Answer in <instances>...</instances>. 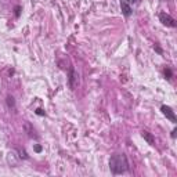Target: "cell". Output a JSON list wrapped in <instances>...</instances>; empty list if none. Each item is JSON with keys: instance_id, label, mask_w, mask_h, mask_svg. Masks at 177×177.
Segmentation results:
<instances>
[{"instance_id": "obj_1", "label": "cell", "mask_w": 177, "mask_h": 177, "mask_svg": "<svg viewBox=\"0 0 177 177\" xmlns=\"http://www.w3.org/2000/svg\"><path fill=\"white\" fill-rule=\"evenodd\" d=\"M109 170L112 174H123L130 170L129 160L124 154H113L109 158Z\"/></svg>"}, {"instance_id": "obj_2", "label": "cell", "mask_w": 177, "mask_h": 177, "mask_svg": "<svg viewBox=\"0 0 177 177\" xmlns=\"http://www.w3.org/2000/svg\"><path fill=\"white\" fill-rule=\"evenodd\" d=\"M158 17H159V21L162 22L165 26H169V28H176V26H177L176 19H174L173 17L170 15V14L165 13V11H160Z\"/></svg>"}, {"instance_id": "obj_3", "label": "cell", "mask_w": 177, "mask_h": 177, "mask_svg": "<svg viewBox=\"0 0 177 177\" xmlns=\"http://www.w3.org/2000/svg\"><path fill=\"white\" fill-rule=\"evenodd\" d=\"M132 2L133 0H119V3H120V10H122V13H123V15L126 17V18H129V17L133 14Z\"/></svg>"}, {"instance_id": "obj_4", "label": "cell", "mask_w": 177, "mask_h": 177, "mask_svg": "<svg viewBox=\"0 0 177 177\" xmlns=\"http://www.w3.org/2000/svg\"><path fill=\"white\" fill-rule=\"evenodd\" d=\"M160 111H162V113L166 116V119H169L171 123H176V122H177L176 113H174V111L171 109L169 105H162V107H160Z\"/></svg>"}, {"instance_id": "obj_5", "label": "cell", "mask_w": 177, "mask_h": 177, "mask_svg": "<svg viewBox=\"0 0 177 177\" xmlns=\"http://www.w3.org/2000/svg\"><path fill=\"white\" fill-rule=\"evenodd\" d=\"M75 80H76V73H75V69L71 66L68 73V85H69V88H72V90L75 87Z\"/></svg>"}, {"instance_id": "obj_6", "label": "cell", "mask_w": 177, "mask_h": 177, "mask_svg": "<svg viewBox=\"0 0 177 177\" xmlns=\"http://www.w3.org/2000/svg\"><path fill=\"white\" fill-rule=\"evenodd\" d=\"M141 136H143V138L149 144V145H155V138L151 133H148L147 130H143V132H141Z\"/></svg>"}, {"instance_id": "obj_7", "label": "cell", "mask_w": 177, "mask_h": 177, "mask_svg": "<svg viewBox=\"0 0 177 177\" xmlns=\"http://www.w3.org/2000/svg\"><path fill=\"white\" fill-rule=\"evenodd\" d=\"M6 104H7V107L10 108H15V100H14V97L13 96H7V98H6Z\"/></svg>"}, {"instance_id": "obj_8", "label": "cell", "mask_w": 177, "mask_h": 177, "mask_svg": "<svg viewBox=\"0 0 177 177\" xmlns=\"http://www.w3.org/2000/svg\"><path fill=\"white\" fill-rule=\"evenodd\" d=\"M163 75H165V79L166 80H170L171 77H173V71H171L169 66H166V68L163 69Z\"/></svg>"}, {"instance_id": "obj_9", "label": "cell", "mask_w": 177, "mask_h": 177, "mask_svg": "<svg viewBox=\"0 0 177 177\" xmlns=\"http://www.w3.org/2000/svg\"><path fill=\"white\" fill-rule=\"evenodd\" d=\"M21 11H22L21 6H15V7H14V15H15V18H19V15H21Z\"/></svg>"}, {"instance_id": "obj_10", "label": "cell", "mask_w": 177, "mask_h": 177, "mask_svg": "<svg viewBox=\"0 0 177 177\" xmlns=\"http://www.w3.org/2000/svg\"><path fill=\"white\" fill-rule=\"evenodd\" d=\"M154 50H155V51L158 53V54H160V55L163 54V50H162V49H160V47H159V44H155V46H154Z\"/></svg>"}, {"instance_id": "obj_11", "label": "cell", "mask_w": 177, "mask_h": 177, "mask_svg": "<svg viewBox=\"0 0 177 177\" xmlns=\"http://www.w3.org/2000/svg\"><path fill=\"white\" fill-rule=\"evenodd\" d=\"M35 113H36V115H39V116H44V115H46V112H44L41 108H37V109L35 111Z\"/></svg>"}, {"instance_id": "obj_12", "label": "cell", "mask_w": 177, "mask_h": 177, "mask_svg": "<svg viewBox=\"0 0 177 177\" xmlns=\"http://www.w3.org/2000/svg\"><path fill=\"white\" fill-rule=\"evenodd\" d=\"M176 133H177V130L176 129H173V130H171V138H176Z\"/></svg>"}, {"instance_id": "obj_13", "label": "cell", "mask_w": 177, "mask_h": 177, "mask_svg": "<svg viewBox=\"0 0 177 177\" xmlns=\"http://www.w3.org/2000/svg\"><path fill=\"white\" fill-rule=\"evenodd\" d=\"M35 151H36V152H40V151H41V147H40V145H36V147H35Z\"/></svg>"}]
</instances>
